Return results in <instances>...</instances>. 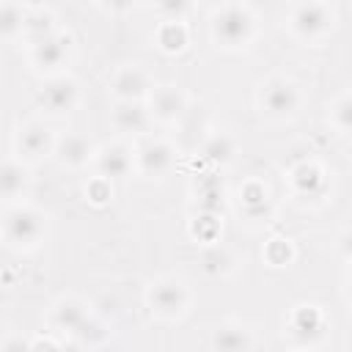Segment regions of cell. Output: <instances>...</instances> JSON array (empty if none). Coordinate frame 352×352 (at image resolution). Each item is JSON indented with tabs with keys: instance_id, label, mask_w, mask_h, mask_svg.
<instances>
[{
	"instance_id": "cell-21",
	"label": "cell",
	"mask_w": 352,
	"mask_h": 352,
	"mask_svg": "<svg viewBox=\"0 0 352 352\" xmlns=\"http://www.w3.org/2000/svg\"><path fill=\"white\" fill-rule=\"evenodd\" d=\"M289 333L297 344H314L324 333V316L316 305H297L289 322Z\"/></svg>"
},
{
	"instance_id": "cell-31",
	"label": "cell",
	"mask_w": 352,
	"mask_h": 352,
	"mask_svg": "<svg viewBox=\"0 0 352 352\" xmlns=\"http://www.w3.org/2000/svg\"><path fill=\"white\" fill-rule=\"evenodd\" d=\"M264 258L272 267H289L292 258H294V248H292L289 239H270L267 242V250H264Z\"/></svg>"
},
{
	"instance_id": "cell-32",
	"label": "cell",
	"mask_w": 352,
	"mask_h": 352,
	"mask_svg": "<svg viewBox=\"0 0 352 352\" xmlns=\"http://www.w3.org/2000/svg\"><path fill=\"white\" fill-rule=\"evenodd\" d=\"M190 8L192 6L184 0H168V3H157L151 11L160 16V22H187Z\"/></svg>"
},
{
	"instance_id": "cell-7",
	"label": "cell",
	"mask_w": 352,
	"mask_h": 352,
	"mask_svg": "<svg viewBox=\"0 0 352 352\" xmlns=\"http://www.w3.org/2000/svg\"><path fill=\"white\" fill-rule=\"evenodd\" d=\"M36 104L44 116L50 118H63L69 113L77 110L80 104V85L72 74H55V77H47L36 94Z\"/></svg>"
},
{
	"instance_id": "cell-3",
	"label": "cell",
	"mask_w": 352,
	"mask_h": 352,
	"mask_svg": "<svg viewBox=\"0 0 352 352\" xmlns=\"http://www.w3.org/2000/svg\"><path fill=\"white\" fill-rule=\"evenodd\" d=\"M47 236V214L30 204H14L6 206L0 214V242L8 250L30 253L36 250Z\"/></svg>"
},
{
	"instance_id": "cell-10",
	"label": "cell",
	"mask_w": 352,
	"mask_h": 352,
	"mask_svg": "<svg viewBox=\"0 0 352 352\" xmlns=\"http://www.w3.org/2000/svg\"><path fill=\"white\" fill-rule=\"evenodd\" d=\"M91 165H94V176L107 179L110 184L118 179H126L135 173V146H129L126 140L102 143V146H96Z\"/></svg>"
},
{
	"instance_id": "cell-25",
	"label": "cell",
	"mask_w": 352,
	"mask_h": 352,
	"mask_svg": "<svg viewBox=\"0 0 352 352\" xmlns=\"http://www.w3.org/2000/svg\"><path fill=\"white\" fill-rule=\"evenodd\" d=\"M234 253L228 248H223L220 242L214 245H204L201 248V270L209 275V278H226L234 272Z\"/></svg>"
},
{
	"instance_id": "cell-20",
	"label": "cell",
	"mask_w": 352,
	"mask_h": 352,
	"mask_svg": "<svg viewBox=\"0 0 352 352\" xmlns=\"http://www.w3.org/2000/svg\"><path fill=\"white\" fill-rule=\"evenodd\" d=\"M239 154V143L231 132L226 129H212L209 135H204L201 140V160L214 165V168H226L236 160Z\"/></svg>"
},
{
	"instance_id": "cell-5",
	"label": "cell",
	"mask_w": 352,
	"mask_h": 352,
	"mask_svg": "<svg viewBox=\"0 0 352 352\" xmlns=\"http://www.w3.org/2000/svg\"><path fill=\"white\" fill-rule=\"evenodd\" d=\"M302 102H305V94L300 82L286 74L267 77L256 94V107L270 121H292L302 110Z\"/></svg>"
},
{
	"instance_id": "cell-22",
	"label": "cell",
	"mask_w": 352,
	"mask_h": 352,
	"mask_svg": "<svg viewBox=\"0 0 352 352\" xmlns=\"http://www.w3.org/2000/svg\"><path fill=\"white\" fill-rule=\"evenodd\" d=\"M192 198H195L198 212L220 214L223 212V204H226V184H223V179L217 173H204L192 184Z\"/></svg>"
},
{
	"instance_id": "cell-36",
	"label": "cell",
	"mask_w": 352,
	"mask_h": 352,
	"mask_svg": "<svg viewBox=\"0 0 352 352\" xmlns=\"http://www.w3.org/2000/svg\"><path fill=\"white\" fill-rule=\"evenodd\" d=\"M0 297H3V280H0Z\"/></svg>"
},
{
	"instance_id": "cell-33",
	"label": "cell",
	"mask_w": 352,
	"mask_h": 352,
	"mask_svg": "<svg viewBox=\"0 0 352 352\" xmlns=\"http://www.w3.org/2000/svg\"><path fill=\"white\" fill-rule=\"evenodd\" d=\"M0 352H30V338L28 336H8L0 341Z\"/></svg>"
},
{
	"instance_id": "cell-26",
	"label": "cell",
	"mask_w": 352,
	"mask_h": 352,
	"mask_svg": "<svg viewBox=\"0 0 352 352\" xmlns=\"http://www.w3.org/2000/svg\"><path fill=\"white\" fill-rule=\"evenodd\" d=\"M28 3H0V38L16 41L25 33Z\"/></svg>"
},
{
	"instance_id": "cell-8",
	"label": "cell",
	"mask_w": 352,
	"mask_h": 352,
	"mask_svg": "<svg viewBox=\"0 0 352 352\" xmlns=\"http://www.w3.org/2000/svg\"><path fill=\"white\" fill-rule=\"evenodd\" d=\"M55 138L58 135L44 121H38V118L22 121L14 132V160H19L25 165H33V162H41V160L52 157Z\"/></svg>"
},
{
	"instance_id": "cell-12",
	"label": "cell",
	"mask_w": 352,
	"mask_h": 352,
	"mask_svg": "<svg viewBox=\"0 0 352 352\" xmlns=\"http://www.w3.org/2000/svg\"><path fill=\"white\" fill-rule=\"evenodd\" d=\"M176 146L165 138H146L135 148V173L148 179H162L176 165Z\"/></svg>"
},
{
	"instance_id": "cell-17",
	"label": "cell",
	"mask_w": 352,
	"mask_h": 352,
	"mask_svg": "<svg viewBox=\"0 0 352 352\" xmlns=\"http://www.w3.org/2000/svg\"><path fill=\"white\" fill-rule=\"evenodd\" d=\"M236 209L245 220H267L272 212V201H270V190L261 179H245L236 190Z\"/></svg>"
},
{
	"instance_id": "cell-34",
	"label": "cell",
	"mask_w": 352,
	"mask_h": 352,
	"mask_svg": "<svg viewBox=\"0 0 352 352\" xmlns=\"http://www.w3.org/2000/svg\"><path fill=\"white\" fill-rule=\"evenodd\" d=\"M30 352H60V341H55V338H36V341H30Z\"/></svg>"
},
{
	"instance_id": "cell-1",
	"label": "cell",
	"mask_w": 352,
	"mask_h": 352,
	"mask_svg": "<svg viewBox=\"0 0 352 352\" xmlns=\"http://www.w3.org/2000/svg\"><path fill=\"white\" fill-rule=\"evenodd\" d=\"M258 33V14L250 3H220L209 14V38L223 52H242Z\"/></svg>"
},
{
	"instance_id": "cell-2",
	"label": "cell",
	"mask_w": 352,
	"mask_h": 352,
	"mask_svg": "<svg viewBox=\"0 0 352 352\" xmlns=\"http://www.w3.org/2000/svg\"><path fill=\"white\" fill-rule=\"evenodd\" d=\"M338 25V6L327 0H300L292 3L283 14V28L300 44L324 41Z\"/></svg>"
},
{
	"instance_id": "cell-15",
	"label": "cell",
	"mask_w": 352,
	"mask_h": 352,
	"mask_svg": "<svg viewBox=\"0 0 352 352\" xmlns=\"http://www.w3.org/2000/svg\"><path fill=\"white\" fill-rule=\"evenodd\" d=\"M110 126L124 138H140L151 129V116L143 102H113Z\"/></svg>"
},
{
	"instance_id": "cell-30",
	"label": "cell",
	"mask_w": 352,
	"mask_h": 352,
	"mask_svg": "<svg viewBox=\"0 0 352 352\" xmlns=\"http://www.w3.org/2000/svg\"><path fill=\"white\" fill-rule=\"evenodd\" d=\"M85 201L94 204V206H107L113 201V184L107 179L91 176L88 184H85Z\"/></svg>"
},
{
	"instance_id": "cell-24",
	"label": "cell",
	"mask_w": 352,
	"mask_h": 352,
	"mask_svg": "<svg viewBox=\"0 0 352 352\" xmlns=\"http://www.w3.org/2000/svg\"><path fill=\"white\" fill-rule=\"evenodd\" d=\"M55 30H58V22H55L52 8H47V6H28V14H25V33H22V38H25L28 44H33V41H38V38L55 33Z\"/></svg>"
},
{
	"instance_id": "cell-28",
	"label": "cell",
	"mask_w": 352,
	"mask_h": 352,
	"mask_svg": "<svg viewBox=\"0 0 352 352\" xmlns=\"http://www.w3.org/2000/svg\"><path fill=\"white\" fill-rule=\"evenodd\" d=\"M192 239H198L201 245H214L220 242V231H223V223H220V214H212V212H198L192 217Z\"/></svg>"
},
{
	"instance_id": "cell-11",
	"label": "cell",
	"mask_w": 352,
	"mask_h": 352,
	"mask_svg": "<svg viewBox=\"0 0 352 352\" xmlns=\"http://www.w3.org/2000/svg\"><path fill=\"white\" fill-rule=\"evenodd\" d=\"M151 124H162V126H173L184 118L187 107H190V96L184 88L165 82V85H154L151 96L146 99Z\"/></svg>"
},
{
	"instance_id": "cell-19",
	"label": "cell",
	"mask_w": 352,
	"mask_h": 352,
	"mask_svg": "<svg viewBox=\"0 0 352 352\" xmlns=\"http://www.w3.org/2000/svg\"><path fill=\"white\" fill-rule=\"evenodd\" d=\"M253 346H256V336L242 322H223L214 327L209 338L212 352H253Z\"/></svg>"
},
{
	"instance_id": "cell-14",
	"label": "cell",
	"mask_w": 352,
	"mask_h": 352,
	"mask_svg": "<svg viewBox=\"0 0 352 352\" xmlns=\"http://www.w3.org/2000/svg\"><path fill=\"white\" fill-rule=\"evenodd\" d=\"M30 187H33L30 165H25L19 160H3L0 162V204H6V206L25 204Z\"/></svg>"
},
{
	"instance_id": "cell-13",
	"label": "cell",
	"mask_w": 352,
	"mask_h": 352,
	"mask_svg": "<svg viewBox=\"0 0 352 352\" xmlns=\"http://www.w3.org/2000/svg\"><path fill=\"white\" fill-rule=\"evenodd\" d=\"M94 154H96V143L85 132H63L55 138L52 157L58 160L60 168H69V170L88 168L94 162Z\"/></svg>"
},
{
	"instance_id": "cell-29",
	"label": "cell",
	"mask_w": 352,
	"mask_h": 352,
	"mask_svg": "<svg viewBox=\"0 0 352 352\" xmlns=\"http://www.w3.org/2000/svg\"><path fill=\"white\" fill-rule=\"evenodd\" d=\"M107 336H110V330H107V324L104 322H99L94 314L88 316V322L77 330V336H74V341H80L82 346H96V344H102V341H107Z\"/></svg>"
},
{
	"instance_id": "cell-16",
	"label": "cell",
	"mask_w": 352,
	"mask_h": 352,
	"mask_svg": "<svg viewBox=\"0 0 352 352\" xmlns=\"http://www.w3.org/2000/svg\"><path fill=\"white\" fill-rule=\"evenodd\" d=\"M289 187L297 198H319L327 190V173L316 160H300L289 168Z\"/></svg>"
},
{
	"instance_id": "cell-35",
	"label": "cell",
	"mask_w": 352,
	"mask_h": 352,
	"mask_svg": "<svg viewBox=\"0 0 352 352\" xmlns=\"http://www.w3.org/2000/svg\"><path fill=\"white\" fill-rule=\"evenodd\" d=\"M60 352H88V346H82V344L74 341V338H63V341H60Z\"/></svg>"
},
{
	"instance_id": "cell-18",
	"label": "cell",
	"mask_w": 352,
	"mask_h": 352,
	"mask_svg": "<svg viewBox=\"0 0 352 352\" xmlns=\"http://www.w3.org/2000/svg\"><path fill=\"white\" fill-rule=\"evenodd\" d=\"M88 316H91V311L80 297H60V300L52 302L50 322L63 338H74L77 330L88 322Z\"/></svg>"
},
{
	"instance_id": "cell-9",
	"label": "cell",
	"mask_w": 352,
	"mask_h": 352,
	"mask_svg": "<svg viewBox=\"0 0 352 352\" xmlns=\"http://www.w3.org/2000/svg\"><path fill=\"white\" fill-rule=\"evenodd\" d=\"M154 85L157 82H154L151 72L146 66H140V63H124V66H118L110 74V82H107V88H110V94H113L116 102H143V104L151 96Z\"/></svg>"
},
{
	"instance_id": "cell-27",
	"label": "cell",
	"mask_w": 352,
	"mask_h": 352,
	"mask_svg": "<svg viewBox=\"0 0 352 352\" xmlns=\"http://www.w3.org/2000/svg\"><path fill=\"white\" fill-rule=\"evenodd\" d=\"M324 118H327L333 132H338L341 138L349 135V129H352V96H349V91H341L336 99H330Z\"/></svg>"
},
{
	"instance_id": "cell-23",
	"label": "cell",
	"mask_w": 352,
	"mask_h": 352,
	"mask_svg": "<svg viewBox=\"0 0 352 352\" xmlns=\"http://www.w3.org/2000/svg\"><path fill=\"white\" fill-rule=\"evenodd\" d=\"M154 44L165 55H179L190 44V28L187 22H157L154 28Z\"/></svg>"
},
{
	"instance_id": "cell-6",
	"label": "cell",
	"mask_w": 352,
	"mask_h": 352,
	"mask_svg": "<svg viewBox=\"0 0 352 352\" xmlns=\"http://www.w3.org/2000/svg\"><path fill=\"white\" fill-rule=\"evenodd\" d=\"M72 52H74V38L69 30L58 28L55 33L28 44V63L36 74H41L44 80L47 77H55V74H63L66 63L72 60Z\"/></svg>"
},
{
	"instance_id": "cell-4",
	"label": "cell",
	"mask_w": 352,
	"mask_h": 352,
	"mask_svg": "<svg viewBox=\"0 0 352 352\" xmlns=\"http://www.w3.org/2000/svg\"><path fill=\"white\" fill-rule=\"evenodd\" d=\"M146 308L162 322H179L192 308V289L179 275H160L146 286Z\"/></svg>"
},
{
	"instance_id": "cell-37",
	"label": "cell",
	"mask_w": 352,
	"mask_h": 352,
	"mask_svg": "<svg viewBox=\"0 0 352 352\" xmlns=\"http://www.w3.org/2000/svg\"><path fill=\"white\" fill-rule=\"evenodd\" d=\"M294 352H302V349H294Z\"/></svg>"
}]
</instances>
